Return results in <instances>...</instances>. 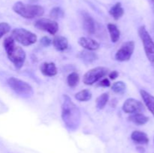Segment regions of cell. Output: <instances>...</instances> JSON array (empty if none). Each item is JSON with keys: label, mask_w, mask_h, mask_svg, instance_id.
Masks as SVG:
<instances>
[{"label": "cell", "mask_w": 154, "mask_h": 153, "mask_svg": "<svg viewBox=\"0 0 154 153\" xmlns=\"http://www.w3.org/2000/svg\"><path fill=\"white\" fill-rule=\"evenodd\" d=\"M82 19H83V26L84 29L87 31V33L93 34L96 31V25L95 21L91 15L86 11L82 12Z\"/></svg>", "instance_id": "cell-11"}, {"label": "cell", "mask_w": 154, "mask_h": 153, "mask_svg": "<svg viewBox=\"0 0 154 153\" xmlns=\"http://www.w3.org/2000/svg\"><path fill=\"white\" fill-rule=\"evenodd\" d=\"M108 29L109 32L111 41L114 42V43L118 41L120 37V32L117 26L114 23L108 24Z\"/></svg>", "instance_id": "cell-20"}, {"label": "cell", "mask_w": 154, "mask_h": 153, "mask_svg": "<svg viewBox=\"0 0 154 153\" xmlns=\"http://www.w3.org/2000/svg\"><path fill=\"white\" fill-rule=\"evenodd\" d=\"M108 99H109V94L108 93H103L101 95H99L96 100V106H97L98 109H103L108 103Z\"/></svg>", "instance_id": "cell-22"}, {"label": "cell", "mask_w": 154, "mask_h": 153, "mask_svg": "<svg viewBox=\"0 0 154 153\" xmlns=\"http://www.w3.org/2000/svg\"><path fill=\"white\" fill-rule=\"evenodd\" d=\"M119 76V73L117 70H113L111 73L109 74V77L111 80H115L116 78H117V76Z\"/></svg>", "instance_id": "cell-29"}, {"label": "cell", "mask_w": 154, "mask_h": 153, "mask_svg": "<svg viewBox=\"0 0 154 153\" xmlns=\"http://www.w3.org/2000/svg\"><path fill=\"white\" fill-rule=\"evenodd\" d=\"M144 110L143 104L134 98H128L123 105V110L126 113H137L142 112Z\"/></svg>", "instance_id": "cell-10"}, {"label": "cell", "mask_w": 154, "mask_h": 153, "mask_svg": "<svg viewBox=\"0 0 154 153\" xmlns=\"http://www.w3.org/2000/svg\"><path fill=\"white\" fill-rule=\"evenodd\" d=\"M99 86L102 87H109L111 86V82L108 78H103L102 80L99 81Z\"/></svg>", "instance_id": "cell-28"}, {"label": "cell", "mask_w": 154, "mask_h": 153, "mask_svg": "<svg viewBox=\"0 0 154 153\" xmlns=\"http://www.w3.org/2000/svg\"><path fill=\"white\" fill-rule=\"evenodd\" d=\"M51 43H52V40L47 36L42 38V39L40 40V44L44 46H49L51 44Z\"/></svg>", "instance_id": "cell-27"}, {"label": "cell", "mask_w": 154, "mask_h": 153, "mask_svg": "<svg viewBox=\"0 0 154 153\" xmlns=\"http://www.w3.org/2000/svg\"><path fill=\"white\" fill-rule=\"evenodd\" d=\"M135 50V42L126 41L121 45L115 54V59L119 62L129 61Z\"/></svg>", "instance_id": "cell-8"}, {"label": "cell", "mask_w": 154, "mask_h": 153, "mask_svg": "<svg viewBox=\"0 0 154 153\" xmlns=\"http://www.w3.org/2000/svg\"><path fill=\"white\" fill-rule=\"evenodd\" d=\"M7 82L9 87L17 94L26 96L31 95L33 94L32 87L26 82L23 81L22 80L11 76L8 79Z\"/></svg>", "instance_id": "cell-6"}, {"label": "cell", "mask_w": 154, "mask_h": 153, "mask_svg": "<svg viewBox=\"0 0 154 153\" xmlns=\"http://www.w3.org/2000/svg\"><path fill=\"white\" fill-rule=\"evenodd\" d=\"M78 44L84 49L90 51L96 50L99 49V46H100L99 42L90 38L87 37L80 38L79 40H78Z\"/></svg>", "instance_id": "cell-12"}, {"label": "cell", "mask_w": 154, "mask_h": 153, "mask_svg": "<svg viewBox=\"0 0 154 153\" xmlns=\"http://www.w3.org/2000/svg\"><path fill=\"white\" fill-rule=\"evenodd\" d=\"M109 14L116 20H117L121 16H123V15L124 14V9L122 7L121 3L117 2L114 6H112L111 8L110 9Z\"/></svg>", "instance_id": "cell-19"}, {"label": "cell", "mask_w": 154, "mask_h": 153, "mask_svg": "<svg viewBox=\"0 0 154 153\" xmlns=\"http://www.w3.org/2000/svg\"><path fill=\"white\" fill-rule=\"evenodd\" d=\"M13 10L26 19H33V18L42 16L45 13L43 7L38 4H27L17 2L13 5Z\"/></svg>", "instance_id": "cell-3"}, {"label": "cell", "mask_w": 154, "mask_h": 153, "mask_svg": "<svg viewBox=\"0 0 154 153\" xmlns=\"http://www.w3.org/2000/svg\"><path fill=\"white\" fill-rule=\"evenodd\" d=\"M140 93L145 105L154 116V96L146 92L145 90H141Z\"/></svg>", "instance_id": "cell-15"}, {"label": "cell", "mask_w": 154, "mask_h": 153, "mask_svg": "<svg viewBox=\"0 0 154 153\" xmlns=\"http://www.w3.org/2000/svg\"><path fill=\"white\" fill-rule=\"evenodd\" d=\"M62 119L69 130H75L81 124V112L67 94L63 95L62 104Z\"/></svg>", "instance_id": "cell-1"}, {"label": "cell", "mask_w": 154, "mask_h": 153, "mask_svg": "<svg viewBox=\"0 0 154 153\" xmlns=\"http://www.w3.org/2000/svg\"><path fill=\"white\" fill-rule=\"evenodd\" d=\"M113 91L117 94H123L126 92V86L124 82L123 81H117V82H114L113 84L112 87H111Z\"/></svg>", "instance_id": "cell-24"}, {"label": "cell", "mask_w": 154, "mask_h": 153, "mask_svg": "<svg viewBox=\"0 0 154 153\" xmlns=\"http://www.w3.org/2000/svg\"><path fill=\"white\" fill-rule=\"evenodd\" d=\"M53 45L54 48L58 51H64L66 50L69 46V41L66 38L63 36H56L53 40Z\"/></svg>", "instance_id": "cell-14"}, {"label": "cell", "mask_w": 154, "mask_h": 153, "mask_svg": "<svg viewBox=\"0 0 154 153\" xmlns=\"http://www.w3.org/2000/svg\"><path fill=\"white\" fill-rule=\"evenodd\" d=\"M108 74V69L105 67H96L90 69L83 76V82L88 86L93 85Z\"/></svg>", "instance_id": "cell-7"}, {"label": "cell", "mask_w": 154, "mask_h": 153, "mask_svg": "<svg viewBox=\"0 0 154 153\" xmlns=\"http://www.w3.org/2000/svg\"><path fill=\"white\" fill-rule=\"evenodd\" d=\"M3 46L7 53L8 58L14 64L17 69H20L26 60V52L20 46L15 44V40L11 36L6 38Z\"/></svg>", "instance_id": "cell-2"}, {"label": "cell", "mask_w": 154, "mask_h": 153, "mask_svg": "<svg viewBox=\"0 0 154 153\" xmlns=\"http://www.w3.org/2000/svg\"><path fill=\"white\" fill-rule=\"evenodd\" d=\"M147 2H149L152 10H153V11L154 12V0H147Z\"/></svg>", "instance_id": "cell-30"}, {"label": "cell", "mask_w": 154, "mask_h": 153, "mask_svg": "<svg viewBox=\"0 0 154 153\" xmlns=\"http://www.w3.org/2000/svg\"><path fill=\"white\" fill-rule=\"evenodd\" d=\"M80 80V76L78 73L76 72H72L67 77V82L68 85L70 87H75L78 84Z\"/></svg>", "instance_id": "cell-23"}, {"label": "cell", "mask_w": 154, "mask_h": 153, "mask_svg": "<svg viewBox=\"0 0 154 153\" xmlns=\"http://www.w3.org/2000/svg\"><path fill=\"white\" fill-rule=\"evenodd\" d=\"M138 34L144 45V52L147 58L151 63H154V42L144 26L138 28Z\"/></svg>", "instance_id": "cell-5"}, {"label": "cell", "mask_w": 154, "mask_h": 153, "mask_svg": "<svg viewBox=\"0 0 154 153\" xmlns=\"http://www.w3.org/2000/svg\"><path fill=\"white\" fill-rule=\"evenodd\" d=\"M11 30V26L7 22H1L0 23V38L5 35V34L8 33Z\"/></svg>", "instance_id": "cell-26"}, {"label": "cell", "mask_w": 154, "mask_h": 153, "mask_svg": "<svg viewBox=\"0 0 154 153\" xmlns=\"http://www.w3.org/2000/svg\"><path fill=\"white\" fill-rule=\"evenodd\" d=\"M131 138L134 142L139 144H147L149 142L147 134L140 130H134L131 134Z\"/></svg>", "instance_id": "cell-16"}, {"label": "cell", "mask_w": 154, "mask_h": 153, "mask_svg": "<svg viewBox=\"0 0 154 153\" xmlns=\"http://www.w3.org/2000/svg\"><path fill=\"white\" fill-rule=\"evenodd\" d=\"M77 56L85 62H92L98 58V56L96 55V53L90 50H87L81 51Z\"/></svg>", "instance_id": "cell-18"}, {"label": "cell", "mask_w": 154, "mask_h": 153, "mask_svg": "<svg viewBox=\"0 0 154 153\" xmlns=\"http://www.w3.org/2000/svg\"><path fill=\"white\" fill-rule=\"evenodd\" d=\"M40 70L45 76H54L57 75V68L53 62H44L41 64Z\"/></svg>", "instance_id": "cell-13"}, {"label": "cell", "mask_w": 154, "mask_h": 153, "mask_svg": "<svg viewBox=\"0 0 154 153\" xmlns=\"http://www.w3.org/2000/svg\"><path fill=\"white\" fill-rule=\"evenodd\" d=\"M35 27L42 31L48 32L51 34H55L59 30V25L55 20L47 18H41L35 22Z\"/></svg>", "instance_id": "cell-9"}, {"label": "cell", "mask_w": 154, "mask_h": 153, "mask_svg": "<svg viewBox=\"0 0 154 153\" xmlns=\"http://www.w3.org/2000/svg\"><path fill=\"white\" fill-rule=\"evenodd\" d=\"M128 118H129V121L133 122L134 124H137V125H143V124H145L149 120L148 117L146 116L144 114L140 113V112L132 114L130 116H129Z\"/></svg>", "instance_id": "cell-17"}, {"label": "cell", "mask_w": 154, "mask_h": 153, "mask_svg": "<svg viewBox=\"0 0 154 153\" xmlns=\"http://www.w3.org/2000/svg\"><path fill=\"white\" fill-rule=\"evenodd\" d=\"M75 98L79 101H88L91 99L92 93L89 89L81 90L75 94Z\"/></svg>", "instance_id": "cell-21"}, {"label": "cell", "mask_w": 154, "mask_h": 153, "mask_svg": "<svg viewBox=\"0 0 154 153\" xmlns=\"http://www.w3.org/2000/svg\"><path fill=\"white\" fill-rule=\"evenodd\" d=\"M50 16L54 20L60 19V18L63 17V16H64V12H63V10L60 7H55L51 10V12H50Z\"/></svg>", "instance_id": "cell-25"}, {"label": "cell", "mask_w": 154, "mask_h": 153, "mask_svg": "<svg viewBox=\"0 0 154 153\" xmlns=\"http://www.w3.org/2000/svg\"><path fill=\"white\" fill-rule=\"evenodd\" d=\"M11 37L14 40L23 46H29L37 41V36L29 30L18 28L12 31Z\"/></svg>", "instance_id": "cell-4"}]
</instances>
